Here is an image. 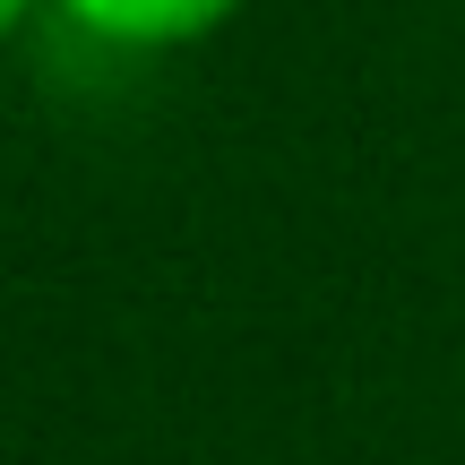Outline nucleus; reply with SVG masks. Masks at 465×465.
Here are the masks:
<instances>
[{
	"label": "nucleus",
	"instance_id": "f257e3e1",
	"mask_svg": "<svg viewBox=\"0 0 465 465\" xmlns=\"http://www.w3.org/2000/svg\"><path fill=\"white\" fill-rule=\"evenodd\" d=\"M69 35L104 52H130V61H155V52H190L207 35H224L250 0H44Z\"/></svg>",
	"mask_w": 465,
	"mask_h": 465
},
{
	"label": "nucleus",
	"instance_id": "f03ea898",
	"mask_svg": "<svg viewBox=\"0 0 465 465\" xmlns=\"http://www.w3.org/2000/svg\"><path fill=\"white\" fill-rule=\"evenodd\" d=\"M35 9H44V0H0V44H17V26H26Z\"/></svg>",
	"mask_w": 465,
	"mask_h": 465
}]
</instances>
